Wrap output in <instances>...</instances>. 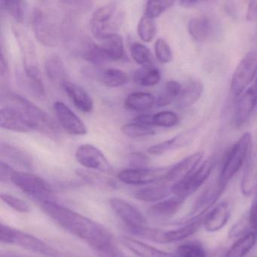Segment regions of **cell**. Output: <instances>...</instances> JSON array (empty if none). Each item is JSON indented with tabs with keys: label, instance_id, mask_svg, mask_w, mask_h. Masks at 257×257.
<instances>
[{
	"label": "cell",
	"instance_id": "obj_43",
	"mask_svg": "<svg viewBox=\"0 0 257 257\" xmlns=\"http://www.w3.org/2000/svg\"><path fill=\"white\" fill-rule=\"evenodd\" d=\"M179 122V117L172 111H162L158 113L153 114L152 124L153 126L162 127H172Z\"/></svg>",
	"mask_w": 257,
	"mask_h": 257
},
{
	"label": "cell",
	"instance_id": "obj_19",
	"mask_svg": "<svg viewBox=\"0 0 257 257\" xmlns=\"http://www.w3.org/2000/svg\"><path fill=\"white\" fill-rule=\"evenodd\" d=\"M231 211L228 203L223 201L216 205L204 216L203 226L208 232H216L222 229L230 218Z\"/></svg>",
	"mask_w": 257,
	"mask_h": 257
},
{
	"label": "cell",
	"instance_id": "obj_34",
	"mask_svg": "<svg viewBox=\"0 0 257 257\" xmlns=\"http://www.w3.org/2000/svg\"><path fill=\"white\" fill-rule=\"evenodd\" d=\"M257 235L252 231H249L245 235L233 243L232 246L228 249L227 257H245L256 243Z\"/></svg>",
	"mask_w": 257,
	"mask_h": 257
},
{
	"label": "cell",
	"instance_id": "obj_5",
	"mask_svg": "<svg viewBox=\"0 0 257 257\" xmlns=\"http://www.w3.org/2000/svg\"><path fill=\"white\" fill-rule=\"evenodd\" d=\"M10 182L28 196L40 204L48 201H56L49 183L39 176L24 171H13Z\"/></svg>",
	"mask_w": 257,
	"mask_h": 257
},
{
	"label": "cell",
	"instance_id": "obj_49",
	"mask_svg": "<svg viewBox=\"0 0 257 257\" xmlns=\"http://www.w3.org/2000/svg\"><path fill=\"white\" fill-rule=\"evenodd\" d=\"M130 163L133 168H146L149 163V159L147 156H144L142 153H133L130 156Z\"/></svg>",
	"mask_w": 257,
	"mask_h": 257
},
{
	"label": "cell",
	"instance_id": "obj_40",
	"mask_svg": "<svg viewBox=\"0 0 257 257\" xmlns=\"http://www.w3.org/2000/svg\"><path fill=\"white\" fill-rule=\"evenodd\" d=\"M131 55L134 61L142 67L153 64L151 52L142 43H134L131 47Z\"/></svg>",
	"mask_w": 257,
	"mask_h": 257
},
{
	"label": "cell",
	"instance_id": "obj_22",
	"mask_svg": "<svg viewBox=\"0 0 257 257\" xmlns=\"http://www.w3.org/2000/svg\"><path fill=\"white\" fill-rule=\"evenodd\" d=\"M120 241L138 257H178L177 255L161 250L141 240L123 236Z\"/></svg>",
	"mask_w": 257,
	"mask_h": 257
},
{
	"label": "cell",
	"instance_id": "obj_29",
	"mask_svg": "<svg viewBox=\"0 0 257 257\" xmlns=\"http://www.w3.org/2000/svg\"><path fill=\"white\" fill-rule=\"evenodd\" d=\"M25 76L27 85L33 94L38 98L44 99L46 97V88L38 67L34 64H25Z\"/></svg>",
	"mask_w": 257,
	"mask_h": 257
},
{
	"label": "cell",
	"instance_id": "obj_37",
	"mask_svg": "<svg viewBox=\"0 0 257 257\" xmlns=\"http://www.w3.org/2000/svg\"><path fill=\"white\" fill-rule=\"evenodd\" d=\"M100 79L109 88H118L122 86L127 80V76L123 70L109 68L102 72Z\"/></svg>",
	"mask_w": 257,
	"mask_h": 257
},
{
	"label": "cell",
	"instance_id": "obj_33",
	"mask_svg": "<svg viewBox=\"0 0 257 257\" xmlns=\"http://www.w3.org/2000/svg\"><path fill=\"white\" fill-rule=\"evenodd\" d=\"M160 71L153 64L138 69L134 74L135 83L143 87H153L161 81Z\"/></svg>",
	"mask_w": 257,
	"mask_h": 257
},
{
	"label": "cell",
	"instance_id": "obj_32",
	"mask_svg": "<svg viewBox=\"0 0 257 257\" xmlns=\"http://www.w3.org/2000/svg\"><path fill=\"white\" fill-rule=\"evenodd\" d=\"M45 71L48 79L55 84L62 85L66 81V70L62 60L58 55H52L45 62Z\"/></svg>",
	"mask_w": 257,
	"mask_h": 257
},
{
	"label": "cell",
	"instance_id": "obj_10",
	"mask_svg": "<svg viewBox=\"0 0 257 257\" xmlns=\"http://www.w3.org/2000/svg\"><path fill=\"white\" fill-rule=\"evenodd\" d=\"M0 126L6 130L22 133L37 131V125L23 111L10 104L1 109Z\"/></svg>",
	"mask_w": 257,
	"mask_h": 257
},
{
	"label": "cell",
	"instance_id": "obj_15",
	"mask_svg": "<svg viewBox=\"0 0 257 257\" xmlns=\"http://www.w3.org/2000/svg\"><path fill=\"white\" fill-rule=\"evenodd\" d=\"M257 107V83L254 82L239 97L234 112V124L236 127L243 126L250 118Z\"/></svg>",
	"mask_w": 257,
	"mask_h": 257
},
{
	"label": "cell",
	"instance_id": "obj_1",
	"mask_svg": "<svg viewBox=\"0 0 257 257\" xmlns=\"http://www.w3.org/2000/svg\"><path fill=\"white\" fill-rule=\"evenodd\" d=\"M42 210L61 228L82 239L99 252L112 246V235L98 222L76 213L56 201L42 203Z\"/></svg>",
	"mask_w": 257,
	"mask_h": 257
},
{
	"label": "cell",
	"instance_id": "obj_51",
	"mask_svg": "<svg viewBox=\"0 0 257 257\" xmlns=\"http://www.w3.org/2000/svg\"><path fill=\"white\" fill-rule=\"evenodd\" d=\"M246 19L248 22H254L257 19V0L252 1L248 5Z\"/></svg>",
	"mask_w": 257,
	"mask_h": 257
},
{
	"label": "cell",
	"instance_id": "obj_38",
	"mask_svg": "<svg viewBox=\"0 0 257 257\" xmlns=\"http://www.w3.org/2000/svg\"><path fill=\"white\" fill-rule=\"evenodd\" d=\"M138 34L144 43L153 41L156 34V23L155 19L144 15L138 22Z\"/></svg>",
	"mask_w": 257,
	"mask_h": 257
},
{
	"label": "cell",
	"instance_id": "obj_3",
	"mask_svg": "<svg viewBox=\"0 0 257 257\" xmlns=\"http://www.w3.org/2000/svg\"><path fill=\"white\" fill-rule=\"evenodd\" d=\"M33 29L39 43L46 47H55L61 38V26L52 10L36 7L33 13Z\"/></svg>",
	"mask_w": 257,
	"mask_h": 257
},
{
	"label": "cell",
	"instance_id": "obj_56",
	"mask_svg": "<svg viewBox=\"0 0 257 257\" xmlns=\"http://www.w3.org/2000/svg\"><path fill=\"white\" fill-rule=\"evenodd\" d=\"M255 82H256V83H257V76H256V79H255Z\"/></svg>",
	"mask_w": 257,
	"mask_h": 257
},
{
	"label": "cell",
	"instance_id": "obj_47",
	"mask_svg": "<svg viewBox=\"0 0 257 257\" xmlns=\"http://www.w3.org/2000/svg\"><path fill=\"white\" fill-rule=\"evenodd\" d=\"M61 7L70 12H84L89 10L92 3L88 1H62Z\"/></svg>",
	"mask_w": 257,
	"mask_h": 257
},
{
	"label": "cell",
	"instance_id": "obj_7",
	"mask_svg": "<svg viewBox=\"0 0 257 257\" xmlns=\"http://www.w3.org/2000/svg\"><path fill=\"white\" fill-rule=\"evenodd\" d=\"M216 161L210 158L204 161L189 177L172 185V195L186 198L195 193L208 179L215 167Z\"/></svg>",
	"mask_w": 257,
	"mask_h": 257
},
{
	"label": "cell",
	"instance_id": "obj_11",
	"mask_svg": "<svg viewBox=\"0 0 257 257\" xmlns=\"http://www.w3.org/2000/svg\"><path fill=\"white\" fill-rule=\"evenodd\" d=\"M75 156L76 161L84 168L106 174L113 171L112 165L101 150L91 144H83L78 147Z\"/></svg>",
	"mask_w": 257,
	"mask_h": 257
},
{
	"label": "cell",
	"instance_id": "obj_27",
	"mask_svg": "<svg viewBox=\"0 0 257 257\" xmlns=\"http://www.w3.org/2000/svg\"><path fill=\"white\" fill-rule=\"evenodd\" d=\"M185 201V198L173 195L153 204L150 207V211L152 214L159 217H170L180 210Z\"/></svg>",
	"mask_w": 257,
	"mask_h": 257
},
{
	"label": "cell",
	"instance_id": "obj_23",
	"mask_svg": "<svg viewBox=\"0 0 257 257\" xmlns=\"http://www.w3.org/2000/svg\"><path fill=\"white\" fill-rule=\"evenodd\" d=\"M204 216L186 222V225L177 229L163 231L162 243H174V242L180 241L190 237L204 225Z\"/></svg>",
	"mask_w": 257,
	"mask_h": 257
},
{
	"label": "cell",
	"instance_id": "obj_46",
	"mask_svg": "<svg viewBox=\"0 0 257 257\" xmlns=\"http://www.w3.org/2000/svg\"><path fill=\"white\" fill-rule=\"evenodd\" d=\"M249 231H251V230L249 220H248L247 213H246L241 219H239V221L231 227V229L228 231V237L231 238H234V237L240 238Z\"/></svg>",
	"mask_w": 257,
	"mask_h": 257
},
{
	"label": "cell",
	"instance_id": "obj_41",
	"mask_svg": "<svg viewBox=\"0 0 257 257\" xmlns=\"http://www.w3.org/2000/svg\"><path fill=\"white\" fill-rule=\"evenodd\" d=\"M2 8L16 21L17 23H22L25 19V3L21 0L2 1Z\"/></svg>",
	"mask_w": 257,
	"mask_h": 257
},
{
	"label": "cell",
	"instance_id": "obj_39",
	"mask_svg": "<svg viewBox=\"0 0 257 257\" xmlns=\"http://www.w3.org/2000/svg\"><path fill=\"white\" fill-rule=\"evenodd\" d=\"M121 132L125 136L132 139L147 138L155 135V131L153 127L144 125L135 121L123 125L121 127Z\"/></svg>",
	"mask_w": 257,
	"mask_h": 257
},
{
	"label": "cell",
	"instance_id": "obj_26",
	"mask_svg": "<svg viewBox=\"0 0 257 257\" xmlns=\"http://www.w3.org/2000/svg\"><path fill=\"white\" fill-rule=\"evenodd\" d=\"M228 249L208 252L201 243L190 241L178 246L177 255L178 257H227Z\"/></svg>",
	"mask_w": 257,
	"mask_h": 257
},
{
	"label": "cell",
	"instance_id": "obj_20",
	"mask_svg": "<svg viewBox=\"0 0 257 257\" xmlns=\"http://www.w3.org/2000/svg\"><path fill=\"white\" fill-rule=\"evenodd\" d=\"M171 187L172 185H169V183L165 181L153 183L137 191L135 197L144 202H159L168 198L172 194Z\"/></svg>",
	"mask_w": 257,
	"mask_h": 257
},
{
	"label": "cell",
	"instance_id": "obj_12",
	"mask_svg": "<svg viewBox=\"0 0 257 257\" xmlns=\"http://www.w3.org/2000/svg\"><path fill=\"white\" fill-rule=\"evenodd\" d=\"M226 186V184H224L217 179L214 183L207 187L195 201L192 210L187 216L186 222L204 217L209 209L211 208L220 198Z\"/></svg>",
	"mask_w": 257,
	"mask_h": 257
},
{
	"label": "cell",
	"instance_id": "obj_14",
	"mask_svg": "<svg viewBox=\"0 0 257 257\" xmlns=\"http://www.w3.org/2000/svg\"><path fill=\"white\" fill-rule=\"evenodd\" d=\"M109 206L114 213L131 228L146 226L147 219L139 210L132 204L119 198H112L109 201Z\"/></svg>",
	"mask_w": 257,
	"mask_h": 257
},
{
	"label": "cell",
	"instance_id": "obj_54",
	"mask_svg": "<svg viewBox=\"0 0 257 257\" xmlns=\"http://www.w3.org/2000/svg\"><path fill=\"white\" fill-rule=\"evenodd\" d=\"M199 1H197V0H193V1H192V0H186V1H181V2H180V4H181V5L184 6V7H192V6L194 5H197V4H200Z\"/></svg>",
	"mask_w": 257,
	"mask_h": 257
},
{
	"label": "cell",
	"instance_id": "obj_55",
	"mask_svg": "<svg viewBox=\"0 0 257 257\" xmlns=\"http://www.w3.org/2000/svg\"><path fill=\"white\" fill-rule=\"evenodd\" d=\"M0 257H24L22 255H18L16 253H12V252H2Z\"/></svg>",
	"mask_w": 257,
	"mask_h": 257
},
{
	"label": "cell",
	"instance_id": "obj_6",
	"mask_svg": "<svg viewBox=\"0 0 257 257\" xmlns=\"http://www.w3.org/2000/svg\"><path fill=\"white\" fill-rule=\"evenodd\" d=\"M251 142V135L246 132L231 147L219 172L218 177L219 181L224 184H228V182L240 171L245 161L248 159V156L250 154Z\"/></svg>",
	"mask_w": 257,
	"mask_h": 257
},
{
	"label": "cell",
	"instance_id": "obj_9",
	"mask_svg": "<svg viewBox=\"0 0 257 257\" xmlns=\"http://www.w3.org/2000/svg\"><path fill=\"white\" fill-rule=\"evenodd\" d=\"M169 168H130L118 173L117 177L127 185H147L165 181Z\"/></svg>",
	"mask_w": 257,
	"mask_h": 257
},
{
	"label": "cell",
	"instance_id": "obj_8",
	"mask_svg": "<svg viewBox=\"0 0 257 257\" xmlns=\"http://www.w3.org/2000/svg\"><path fill=\"white\" fill-rule=\"evenodd\" d=\"M257 74V50L248 52L237 64L231 82L234 97H240Z\"/></svg>",
	"mask_w": 257,
	"mask_h": 257
},
{
	"label": "cell",
	"instance_id": "obj_2",
	"mask_svg": "<svg viewBox=\"0 0 257 257\" xmlns=\"http://www.w3.org/2000/svg\"><path fill=\"white\" fill-rule=\"evenodd\" d=\"M123 12L117 10V3L103 6L94 12L90 21L91 33L95 38L105 40L117 34L124 21Z\"/></svg>",
	"mask_w": 257,
	"mask_h": 257
},
{
	"label": "cell",
	"instance_id": "obj_24",
	"mask_svg": "<svg viewBox=\"0 0 257 257\" xmlns=\"http://www.w3.org/2000/svg\"><path fill=\"white\" fill-rule=\"evenodd\" d=\"M204 91V85L198 79L189 81L183 88L180 97L177 99V107L186 109L195 104Z\"/></svg>",
	"mask_w": 257,
	"mask_h": 257
},
{
	"label": "cell",
	"instance_id": "obj_25",
	"mask_svg": "<svg viewBox=\"0 0 257 257\" xmlns=\"http://www.w3.org/2000/svg\"><path fill=\"white\" fill-rule=\"evenodd\" d=\"M0 153L2 157L22 168L28 170H32L34 168V162L31 156L23 150L14 146L6 143H1Z\"/></svg>",
	"mask_w": 257,
	"mask_h": 257
},
{
	"label": "cell",
	"instance_id": "obj_30",
	"mask_svg": "<svg viewBox=\"0 0 257 257\" xmlns=\"http://www.w3.org/2000/svg\"><path fill=\"white\" fill-rule=\"evenodd\" d=\"M79 53L85 61L94 65H102L109 61L101 46L95 44L88 37L84 40Z\"/></svg>",
	"mask_w": 257,
	"mask_h": 257
},
{
	"label": "cell",
	"instance_id": "obj_48",
	"mask_svg": "<svg viewBox=\"0 0 257 257\" xmlns=\"http://www.w3.org/2000/svg\"><path fill=\"white\" fill-rule=\"evenodd\" d=\"M247 215L251 231L255 233L257 235V190L254 194L253 201Z\"/></svg>",
	"mask_w": 257,
	"mask_h": 257
},
{
	"label": "cell",
	"instance_id": "obj_4",
	"mask_svg": "<svg viewBox=\"0 0 257 257\" xmlns=\"http://www.w3.org/2000/svg\"><path fill=\"white\" fill-rule=\"evenodd\" d=\"M0 240L1 243L17 245L24 249L42 255H48L49 257H59L58 250L43 240L28 233L4 225V223H1L0 225Z\"/></svg>",
	"mask_w": 257,
	"mask_h": 257
},
{
	"label": "cell",
	"instance_id": "obj_17",
	"mask_svg": "<svg viewBox=\"0 0 257 257\" xmlns=\"http://www.w3.org/2000/svg\"><path fill=\"white\" fill-rule=\"evenodd\" d=\"M197 133H198V127H192L186 132L176 135L175 137L168 140V141L150 147L147 150V152L152 156H161V155L165 154V153L171 151V150L188 147L192 144Z\"/></svg>",
	"mask_w": 257,
	"mask_h": 257
},
{
	"label": "cell",
	"instance_id": "obj_31",
	"mask_svg": "<svg viewBox=\"0 0 257 257\" xmlns=\"http://www.w3.org/2000/svg\"><path fill=\"white\" fill-rule=\"evenodd\" d=\"M188 31L194 41L204 43L211 34L212 25L207 18H194L189 21Z\"/></svg>",
	"mask_w": 257,
	"mask_h": 257
},
{
	"label": "cell",
	"instance_id": "obj_52",
	"mask_svg": "<svg viewBox=\"0 0 257 257\" xmlns=\"http://www.w3.org/2000/svg\"><path fill=\"white\" fill-rule=\"evenodd\" d=\"M100 255L101 257H129L120 251L118 248L115 247L113 245L106 250L100 252Z\"/></svg>",
	"mask_w": 257,
	"mask_h": 257
},
{
	"label": "cell",
	"instance_id": "obj_18",
	"mask_svg": "<svg viewBox=\"0 0 257 257\" xmlns=\"http://www.w3.org/2000/svg\"><path fill=\"white\" fill-rule=\"evenodd\" d=\"M61 88L78 109L85 113H88L93 110L94 102L92 98L82 87L73 82L66 81L61 85Z\"/></svg>",
	"mask_w": 257,
	"mask_h": 257
},
{
	"label": "cell",
	"instance_id": "obj_50",
	"mask_svg": "<svg viewBox=\"0 0 257 257\" xmlns=\"http://www.w3.org/2000/svg\"><path fill=\"white\" fill-rule=\"evenodd\" d=\"M15 170L7 162L1 161L0 163V181L1 183H7L10 181L12 174Z\"/></svg>",
	"mask_w": 257,
	"mask_h": 257
},
{
	"label": "cell",
	"instance_id": "obj_21",
	"mask_svg": "<svg viewBox=\"0 0 257 257\" xmlns=\"http://www.w3.org/2000/svg\"><path fill=\"white\" fill-rule=\"evenodd\" d=\"M240 189L243 195L246 197L251 196L257 190V144L255 150L248 157Z\"/></svg>",
	"mask_w": 257,
	"mask_h": 257
},
{
	"label": "cell",
	"instance_id": "obj_53",
	"mask_svg": "<svg viewBox=\"0 0 257 257\" xmlns=\"http://www.w3.org/2000/svg\"><path fill=\"white\" fill-rule=\"evenodd\" d=\"M9 73V63L7 58L4 55V51L1 52V58H0V75L1 76H7Z\"/></svg>",
	"mask_w": 257,
	"mask_h": 257
},
{
	"label": "cell",
	"instance_id": "obj_28",
	"mask_svg": "<svg viewBox=\"0 0 257 257\" xmlns=\"http://www.w3.org/2000/svg\"><path fill=\"white\" fill-rule=\"evenodd\" d=\"M156 103V97L150 93L133 92L126 97L124 105L127 110L144 112L151 109Z\"/></svg>",
	"mask_w": 257,
	"mask_h": 257
},
{
	"label": "cell",
	"instance_id": "obj_13",
	"mask_svg": "<svg viewBox=\"0 0 257 257\" xmlns=\"http://www.w3.org/2000/svg\"><path fill=\"white\" fill-rule=\"evenodd\" d=\"M53 109L60 125L67 133L76 136L86 135L88 131L83 121L64 102H55Z\"/></svg>",
	"mask_w": 257,
	"mask_h": 257
},
{
	"label": "cell",
	"instance_id": "obj_35",
	"mask_svg": "<svg viewBox=\"0 0 257 257\" xmlns=\"http://www.w3.org/2000/svg\"><path fill=\"white\" fill-rule=\"evenodd\" d=\"M101 47L109 61H118L124 55V40L119 34H114L103 40Z\"/></svg>",
	"mask_w": 257,
	"mask_h": 257
},
{
	"label": "cell",
	"instance_id": "obj_45",
	"mask_svg": "<svg viewBox=\"0 0 257 257\" xmlns=\"http://www.w3.org/2000/svg\"><path fill=\"white\" fill-rule=\"evenodd\" d=\"M0 197L6 204L19 213H26L31 210L29 204L22 198L7 193L1 194Z\"/></svg>",
	"mask_w": 257,
	"mask_h": 257
},
{
	"label": "cell",
	"instance_id": "obj_42",
	"mask_svg": "<svg viewBox=\"0 0 257 257\" xmlns=\"http://www.w3.org/2000/svg\"><path fill=\"white\" fill-rule=\"evenodd\" d=\"M175 4L174 1L168 0H153L148 1L146 4L145 13L144 15L151 19L159 17L164 12L173 7Z\"/></svg>",
	"mask_w": 257,
	"mask_h": 257
},
{
	"label": "cell",
	"instance_id": "obj_16",
	"mask_svg": "<svg viewBox=\"0 0 257 257\" xmlns=\"http://www.w3.org/2000/svg\"><path fill=\"white\" fill-rule=\"evenodd\" d=\"M203 156L201 152L193 153L169 168L165 182L174 184L189 177L198 168Z\"/></svg>",
	"mask_w": 257,
	"mask_h": 257
},
{
	"label": "cell",
	"instance_id": "obj_36",
	"mask_svg": "<svg viewBox=\"0 0 257 257\" xmlns=\"http://www.w3.org/2000/svg\"><path fill=\"white\" fill-rule=\"evenodd\" d=\"M183 87L177 81L170 80L166 82L162 92L156 99V106L159 107L168 106L177 100L181 94Z\"/></svg>",
	"mask_w": 257,
	"mask_h": 257
},
{
	"label": "cell",
	"instance_id": "obj_44",
	"mask_svg": "<svg viewBox=\"0 0 257 257\" xmlns=\"http://www.w3.org/2000/svg\"><path fill=\"white\" fill-rule=\"evenodd\" d=\"M156 58L162 64H168L173 61V53L171 47L164 39L156 40L154 46Z\"/></svg>",
	"mask_w": 257,
	"mask_h": 257
}]
</instances>
